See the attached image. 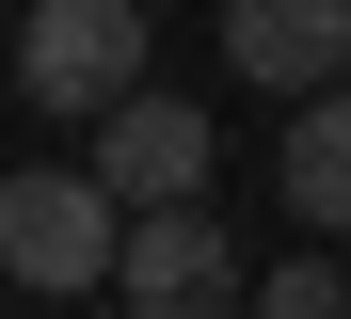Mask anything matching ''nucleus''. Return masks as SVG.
I'll return each mask as SVG.
<instances>
[{"instance_id": "5", "label": "nucleus", "mask_w": 351, "mask_h": 319, "mask_svg": "<svg viewBox=\"0 0 351 319\" xmlns=\"http://www.w3.org/2000/svg\"><path fill=\"white\" fill-rule=\"evenodd\" d=\"M223 64L271 96H319L351 80V0H223Z\"/></svg>"}, {"instance_id": "4", "label": "nucleus", "mask_w": 351, "mask_h": 319, "mask_svg": "<svg viewBox=\"0 0 351 319\" xmlns=\"http://www.w3.org/2000/svg\"><path fill=\"white\" fill-rule=\"evenodd\" d=\"M208 176H223V128L192 96L128 80V96L96 112V191H112V208H160V191H208Z\"/></svg>"}, {"instance_id": "1", "label": "nucleus", "mask_w": 351, "mask_h": 319, "mask_svg": "<svg viewBox=\"0 0 351 319\" xmlns=\"http://www.w3.org/2000/svg\"><path fill=\"white\" fill-rule=\"evenodd\" d=\"M112 191H96V160H32V176H0V287L16 303H80V287H112Z\"/></svg>"}, {"instance_id": "7", "label": "nucleus", "mask_w": 351, "mask_h": 319, "mask_svg": "<svg viewBox=\"0 0 351 319\" xmlns=\"http://www.w3.org/2000/svg\"><path fill=\"white\" fill-rule=\"evenodd\" d=\"M240 303H271V319H335V303H351V272H335V255H319V224H304V255L240 272Z\"/></svg>"}, {"instance_id": "2", "label": "nucleus", "mask_w": 351, "mask_h": 319, "mask_svg": "<svg viewBox=\"0 0 351 319\" xmlns=\"http://www.w3.org/2000/svg\"><path fill=\"white\" fill-rule=\"evenodd\" d=\"M144 80V0H32V16H16V96L32 112H112V96H128Z\"/></svg>"}, {"instance_id": "6", "label": "nucleus", "mask_w": 351, "mask_h": 319, "mask_svg": "<svg viewBox=\"0 0 351 319\" xmlns=\"http://www.w3.org/2000/svg\"><path fill=\"white\" fill-rule=\"evenodd\" d=\"M271 176H287V208H304L319 239H351V80L287 96V144H271Z\"/></svg>"}, {"instance_id": "3", "label": "nucleus", "mask_w": 351, "mask_h": 319, "mask_svg": "<svg viewBox=\"0 0 351 319\" xmlns=\"http://www.w3.org/2000/svg\"><path fill=\"white\" fill-rule=\"evenodd\" d=\"M112 287H128L144 319H208V303H240V255H223L208 191H160V208L112 224Z\"/></svg>"}]
</instances>
